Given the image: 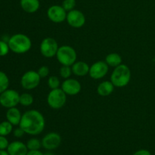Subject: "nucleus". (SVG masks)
<instances>
[{
    "label": "nucleus",
    "mask_w": 155,
    "mask_h": 155,
    "mask_svg": "<svg viewBox=\"0 0 155 155\" xmlns=\"http://www.w3.org/2000/svg\"><path fill=\"white\" fill-rule=\"evenodd\" d=\"M45 120L43 115L36 110H30L22 114L19 127L26 134L37 136L45 129Z\"/></svg>",
    "instance_id": "obj_1"
},
{
    "label": "nucleus",
    "mask_w": 155,
    "mask_h": 155,
    "mask_svg": "<svg viewBox=\"0 0 155 155\" xmlns=\"http://www.w3.org/2000/svg\"><path fill=\"white\" fill-rule=\"evenodd\" d=\"M10 50L15 54H24L32 47L31 39L25 34L16 33L11 36L8 41Z\"/></svg>",
    "instance_id": "obj_2"
},
{
    "label": "nucleus",
    "mask_w": 155,
    "mask_h": 155,
    "mask_svg": "<svg viewBox=\"0 0 155 155\" xmlns=\"http://www.w3.org/2000/svg\"><path fill=\"white\" fill-rule=\"evenodd\" d=\"M131 80V71L126 64H120L114 68L110 76V81L115 87L122 88L127 86Z\"/></svg>",
    "instance_id": "obj_3"
},
{
    "label": "nucleus",
    "mask_w": 155,
    "mask_h": 155,
    "mask_svg": "<svg viewBox=\"0 0 155 155\" xmlns=\"http://www.w3.org/2000/svg\"><path fill=\"white\" fill-rule=\"evenodd\" d=\"M56 57L61 65L72 66L77 61V54L73 47L70 45H62L58 48Z\"/></svg>",
    "instance_id": "obj_4"
},
{
    "label": "nucleus",
    "mask_w": 155,
    "mask_h": 155,
    "mask_svg": "<svg viewBox=\"0 0 155 155\" xmlns=\"http://www.w3.org/2000/svg\"><path fill=\"white\" fill-rule=\"evenodd\" d=\"M66 101L67 95L61 88L51 89L47 97V102L49 107L55 110L62 108L66 104Z\"/></svg>",
    "instance_id": "obj_5"
},
{
    "label": "nucleus",
    "mask_w": 155,
    "mask_h": 155,
    "mask_svg": "<svg viewBox=\"0 0 155 155\" xmlns=\"http://www.w3.org/2000/svg\"><path fill=\"white\" fill-rule=\"evenodd\" d=\"M20 102V94L14 89H6L0 94V104L8 109L15 107Z\"/></svg>",
    "instance_id": "obj_6"
},
{
    "label": "nucleus",
    "mask_w": 155,
    "mask_h": 155,
    "mask_svg": "<svg viewBox=\"0 0 155 155\" xmlns=\"http://www.w3.org/2000/svg\"><path fill=\"white\" fill-rule=\"evenodd\" d=\"M41 78L38 73L35 71H28L23 74L21 78V85L22 88L27 90L34 89L39 86Z\"/></svg>",
    "instance_id": "obj_7"
},
{
    "label": "nucleus",
    "mask_w": 155,
    "mask_h": 155,
    "mask_svg": "<svg viewBox=\"0 0 155 155\" xmlns=\"http://www.w3.org/2000/svg\"><path fill=\"white\" fill-rule=\"evenodd\" d=\"M58 48V44L55 39L51 37H47L41 42L39 50L42 55L50 58L56 56Z\"/></svg>",
    "instance_id": "obj_8"
},
{
    "label": "nucleus",
    "mask_w": 155,
    "mask_h": 155,
    "mask_svg": "<svg viewBox=\"0 0 155 155\" xmlns=\"http://www.w3.org/2000/svg\"><path fill=\"white\" fill-rule=\"evenodd\" d=\"M67 12L62 6L58 5H54L48 8L47 11V16L48 19L52 22L59 24L62 23L66 20Z\"/></svg>",
    "instance_id": "obj_9"
},
{
    "label": "nucleus",
    "mask_w": 155,
    "mask_h": 155,
    "mask_svg": "<svg viewBox=\"0 0 155 155\" xmlns=\"http://www.w3.org/2000/svg\"><path fill=\"white\" fill-rule=\"evenodd\" d=\"M67 21L71 27L74 28H80L86 23V17L81 11L73 9L68 12L67 15Z\"/></svg>",
    "instance_id": "obj_10"
},
{
    "label": "nucleus",
    "mask_w": 155,
    "mask_h": 155,
    "mask_svg": "<svg viewBox=\"0 0 155 155\" xmlns=\"http://www.w3.org/2000/svg\"><path fill=\"white\" fill-rule=\"evenodd\" d=\"M42 146L48 151H52L60 146L61 143V137L57 133H48L42 139Z\"/></svg>",
    "instance_id": "obj_11"
},
{
    "label": "nucleus",
    "mask_w": 155,
    "mask_h": 155,
    "mask_svg": "<svg viewBox=\"0 0 155 155\" xmlns=\"http://www.w3.org/2000/svg\"><path fill=\"white\" fill-rule=\"evenodd\" d=\"M108 65L105 61H99L94 63L89 69V74L93 80H100L107 75L108 72Z\"/></svg>",
    "instance_id": "obj_12"
},
{
    "label": "nucleus",
    "mask_w": 155,
    "mask_h": 155,
    "mask_svg": "<svg viewBox=\"0 0 155 155\" xmlns=\"http://www.w3.org/2000/svg\"><path fill=\"white\" fill-rule=\"evenodd\" d=\"M81 84L75 79H66L61 83V89L67 95H76L81 91Z\"/></svg>",
    "instance_id": "obj_13"
},
{
    "label": "nucleus",
    "mask_w": 155,
    "mask_h": 155,
    "mask_svg": "<svg viewBox=\"0 0 155 155\" xmlns=\"http://www.w3.org/2000/svg\"><path fill=\"white\" fill-rule=\"evenodd\" d=\"M9 155H27L28 148L27 145L20 141H15L9 143L7 148Z\"/></svg>",
    "instance_id": "obj_14"
},
{
    "label": "nucleus",
    "mask_w": 155,
    "mask_h": 155,
    "mask_svg": "<svg viewBox=\"0 0 155 155\" xmlns=\"http://www.w3.org/2000/svg\"><path fill=\"white\" fill-rule=\"evenodd\" d=\"M72 72L74 75L77 77H84L86 74H89L90 67L87 63L84 61H76L74 64L71 66Z\"/></svg>",
    "instance_id": "obj_15"
},
{
    "label": "nucleus",
    "mask_w": 155,
    "mask_h": 155,
    "mask_svg": "<svg viewBox=\"0 0 155 155\" xmlns=\"http://www.w3.org/2000/svg\"><path fill=\"white\" fill-rule=\"evenodd\" d=\"M5 116L6 120L13 126H19L21 117H22L21 111L16 107L8 109Z\"/></svg>",
    "instance_id": "obj_16"
},
{
    "label": "nucleus",
    "mask_w": 155,
    "mask_h": 155,
    "mask_svg": "<svg viewBox=\"0 0 155 155\" xmlns=\"http://www.w3.org/2000/svg\"><path fill=\"white\" fill-rule=\"evenodd\" d=\"M20 5L21 8L29 14L35 13L40 7V2L39 0H21Z\"/></svg>",
    "instance_id": "obj_17"
},
{
    "label": "nucleus",
    "mask_w": 155,
    "mask_h": 155,
    "mask_svg": "<svg viewBox=\"0 0 155 155\" xmlns=\"http://www.w3.org/2000/svg\"><path fill=\"white\" fill-rule=\"evenodd\" d=\"M114 87L111 81H103L98 86L97 92L100 96L107 97L114 92Z\"/></svg>",
    "instance_id": "obj_18"
},
{
    "label": "nucleus",
    "mask_w": 155,
    "mask_h": 155,
    "mask_svg": "<svg viewBox=\"0 0 155 155\" xmlns=\"http://www.w3.org/2000/svg\"><path fill=\"white\" fill-rule=\"evenodd\" d=\"M105 62L108 66L116 68L122 64V58L117 53H110L106 56Z\"/></svg>",
    "instance_id": "obj_19"
},
{
    "label": "nucleus",
    "mask_w": 155,
    "mask_h": 155,
    "mask_svg": "<svg viewBox=\"0 0 155 155\" xmlns=\"http://www.w3.org/2000/svg\"><path fill=\"white\" fill-rule=\"evenodd\" d=\"M13 132V125L8 120L0 123V136H7Z\"/></svg>",
    "instance_id": "obj_20"
},
{
    "label": "nucleus",
    "mask_w": 155,
    "mask_h": 155,
    "mask_svg": "<svg viewBox=\"0 0 155 155\" xmlns=\"http://www.w3.org/2000/svg\"><path fill=\"white\" fill-rule=\"evenodd\" d=\"M9 78L7 74L3 71H0V94L8 89Z\"/></svg>",
    "instance_id": "obj_21"
},
{
    "label": "nucleus",
    "mask_w": 155,
    "mask_h": 155,
    "mask_svg": "<svg viewBox=\"0 0 155 155\" xmlns=\"http://www.w3.org/2000/svg\"><path fill=\"white\" fill-rule=\"evenodd\" d=\"M33 103V97L31 94L25 92V93H23L21 94V95H20L19 104H21V105L27 107V106L31 105Z\"/></svg>",
    "instance_id": "obj_22"
},
{
    "label": "nucleus",
    "mask_w": 155,
    "mask_h": 155,
    "mask_svg": "<svg viewBox=\"0 0 155 155\" xmlns=\"http://www.w3.org/2000/svg\"><path fill=\"white\" fill-rule=\"evenodd\" d=\"M26 145L28 150H39L42 147V142L39 139L33 138L29 139Z\"/></svg>",
    "instance_id": "obj_23"
},
{
    "label": "nucleus",
    "mask_w": 155,
    "mask_h": 155,
    "mask_svg": "<svg viewBox=\"0 0 155 155\" xmlns=\"http://www.w3.org/2000/svg\"><path fill=\"white\" fill-rule=\"evenodd\" d=\"M60 80L56 76H51L48 80V86L51 89H55L60 87Z\"/></svg>",
    "instance_id": "obj_24"
},
{
    "label": "nucleus",
    "mask_w": 155,
    "mask_h": 155,
    "mask_svg": "<svg viewBox=\"0 0 155 155\" xmlns=\"http://www.w3.org/2000/svg\"><path fill=\"white\" fill-rule=\"evenodd\" d=\"M72 73L73 72L71 66H64V65H62L61 68H60V71H59L60 76L62 78L65 79V80L70 78Z\"/></svg>",
    "instance_id": "obj_25"
},
{
    "label": "nucleus",
    "mask_w": 155,
    "mask_h": 155,
    "mask_svg": "<svg viewBox=\"0 0 155 155\" xmlns=\"http://www.w3.org/2000/svg\"><path fill=\"white\" fill-rule=\"evenodd\" d=\"M10 48L8 42L4 40H0V57H3L8 54Z\"/></svg>",
    "instance_id": "obj_26"
},
{
    "label": "nucleus",
    "mask_w": 155,
    "mask_h": 155,
    "mask_svg": "<svg viewBox=\"0 0 155 155\" xmlns=\"http://www.w3.org/2000/svg\"><path fill=\"white\" fill-rule=\"evenodd\" d=\"M61 6L66 12H70L75 8L76 0H64Z\"/></svg>",
    "instance_id": "obj_27"
},
{
    "label": "nucleus",
    "mask_w": 155,
    "mask_h": 155,
    "mask_svg": "<svg viewBox=\"0 0 155 155\" xmlns=\"http://www.w3.org/2000/svg\"><path fill=\"white\" fill-rule=\"evenodd\" d=\"M37 73L41 79L45 78L49 74V68L46 66H42L39 68Z\"/></svg>",
    "instance_id": "obj_28"
},
{
    "label": "nucleus",
    "mask_w": 155,
    "mask_h": 155,
    "mask_svg": "<svg viewBox=\"0 0 155 155\" xmlns=\"http://www.w3.org/2000/svg\"><path fill=\"white\" fill-rule=\"evenodd\" d=\"M9 142L6 136H0V150H7Z\"/></svg>",
    "instance_id": "obj_29"
},
{
    "label": "nucleus",
    "mask_w": 155,
    "mask_h": 155,
    "mask_svg": "<svg viewBox=\"0 0 155 155\" xmlns=\"http://www.w3.org/2000/svg\"><path fill=\"white\" fill-rule=\"evenodd\" d=\"M13 134L14 136L16 138H21L24 136V135L25 134L24 130L21 128V127H18V128H16L15 130H13Z\"/></svg>",
    "instance_id": "obj_30"
},
{
    "label": "nucleus",
    "mask_w": 155,
    "mask_h": 155,
    "mask_svg": "<svg viewBox=\"0 0 155 155\" xmlns=\"http://www.w3.org/2000/svg\"><path fill=\"white\" fill-rule=\"evenodd\" d=\"M133 155H152L149 151L145 149H141L136 151Z\"/></svg>",
    "instance_id": "obj_31"
},
{
    "label": "nucleus",
    "mask_w": 155,
    "mask_h": 155,
    "mask_svg": "<svg viewBox=\"0 0 155 155\" xmlns=\"http://www.w3.org/2000/svg\"><path fill=\"white\" fill-rule=\"evenodd\" d=\"M40 150H28L27 155H43Z\"/></svg>",
    "instance_id": "obj_32"
},
{
    "label": "nucleus",
    "mask_w": 155,
    "mask_h": 155,
    "mask_svg": "<svg viewBox=\"0 0 155 155\" xmlns=\"http://www.w3.org/2000/svg\"><path fill=\"white\" fill-rule=\"evenodd\" d=\"M0 155H9L7 150H0Z\"/></svg>",
    "instance_id": "obj_33"
},
{
    "label": "nucleus",
    "mask_w": 155,
    "mask_h": 155,
    "mask_svg": "<svg viewBox=\"0 0 155 155\" xmlns=\"http://www.w3.org/2000/svg\"><path fill=\"white\" fill-rule=\"evenodd\" d=\"M43 155H55V154H54L53 153H51V152H46V153H45Z\"/></svg>",
    "instance_id": "obj_34"
}]
</instances>
